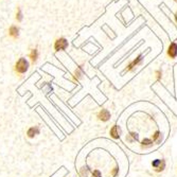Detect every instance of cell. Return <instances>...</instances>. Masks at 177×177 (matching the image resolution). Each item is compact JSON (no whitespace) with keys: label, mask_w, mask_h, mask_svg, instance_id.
I'll return each mask as SVG.
<instances>
[{"label":"cell","mask_w":177,"mask_h":177,"mask_svg":"<svg viewBox=\"0 0 177 177\" xmlns=\"http://www.w3.org/2000/svg\"><path fill=\"white\" fill-rule=\"evenodd\" d=\"M98 119L102 122H106L110 119V112L108 111V109H102L100 112L98 114Z\"/></svg>","instance_id":"obj_8"},{"label":"cell","mask_w":177,"mask_h":177,"mask_svg":"<svg viewBox=\"0 0 177 177\" xmlns=\"http://www.w3.org/2000/svg\"><path fill=\"white\" fill-rule=\"evenodd\" d=\"M160 138H161V135H160V132H156L155 135L153 136V141L155 142H160Z\"/></svg>","instance_id":"obj_13"},{"label":"cell","mask_w":177,"mask_h":177,"mask_svg":"<svg viewBox=\"0 0 177 177\" xmlns=\"http://www.w3.org/2000/svg\"><path fill=\"white\" fill-rule=\"evenodd\" d=\"M82 77H83V69L81 67L77 68L74 72H73V74H72L73 80H74V81H79Z\"/></svg>","instance_id":"obj_12"},{"label":"cell","mask_w":177,"mask_h":177,"mask_svg":"<svg viewBox=\"0 0 177 177\" xmlns=\"http://www.w3.org/2000/svg\"><path fill=\"white\" fill-rule=\"evenodd\" d=\"M80 174H81L82 176H87L88 175V169L87 168H82L81 170H80Z\"/></svg>","instance_id":"obj_14"},{"label":"cell","mask_w":177,"mask_h":177,"mask_svg":"<svg viewBox=\"0 0 177 177\" xmlns=\"http://www.w3.org/2000/svg\"><path fill=\"white\" fill-rule=\"evenodd\" d=\"M92 177H101V173L99 171H95V172H93Z\"/></svg>","instance_id":"obj_17"},{"label":"cell","mask_w":177,"mask_h":177,"mask_svg":"<svg viewBox=\"0 0 177 177\" xmlns=\"http://www.w3.org/2000/svg\"><path fill=\"white\" fill-rule=\"evenodd\" d=\"M120 133H121V130H120V128H119V126L114 125L111 127V130H110L109 134H110V136L114 138V139H118V138L120 137Z\"/></svg>","instance_id":"obj_9"},{"label":"cell","mask_w":177,"mask_h":177,"mask_svg":"<svg viewBox=\"0 0 177 177\" xmlns=\"http://www.w3.org/2000/svg\"><path fill=\"white\" fill-rule=\"evenodd\" d=\"M38 133H40V128H38L37 126H34V127H31L28 130L27 135L29 138H34L36 135H38Z\"/></svg>","instance_id":"obj_11"},{"label":"cell","mask_w":177,"mask_h":177,"mask_svg":"<svg viewBox=\"0 0 177 177\" xmlns=\"http://www.w3.org/2000/svg\"><path fill=\"white\" fill-rule=\"evenodd\" d=\"M118 172H119V169H118V168H115V169L112 170V172H111V175H112V176H116L117 174H118Z\"/></svg>","instance_id":"obj_16"},{"label":"cell","mask_w":177,"mask_h":177,"mask_svg":"<svg viewBox=\"0 0 177 177\" xmlns=\"http://www.w3.org/2000/svg\"><path fill=\"white\" fill-rule=\"evenodd\" d=\"M8 33H9V36H10L11 38H13V40H17V38L19 37V35H20V30L17 26L12 24V26L9 28Z\"/></svg>","instance_id":"obj_6"},{"label":"cell","mask_w":177,"mask_h":177,"mask_svg":"<svg viewBox=\"0 0 177 177\" xmlns=\"http://www.w3.org/2000/svg\"><path fill=\"white\" fill-rule=\"evenodd\" d=\"M142 61H143V54L138 55V56L134 59V61L130 62V63L128 64V66H127V68L125 69V71H126V72H130V71L135 70V69H136L138 66L141 65Z\"/></svg>","instance_id":"obj_3"},{"label":"cell","mask_w":177,"mask_h":177,"mask_svg":"<svg viewBox=\"0 0 177 177\" xmlns=\"http://www.w3.org/2000/svg\"><path fill=\"white\" fill-rule=\"evenodd\" d=\"M155 74H156V77H157L158 80H161V77H162V71L161 70H157L155 72Z\"/></svg>","instance_id":"obj_15"},{"label":"cell","mask_w":177,"mask_h":177,"mask_svg":"<svg viewBox=\"0 0 177 177\" xmlns=\"http://www.w3.org/2000/svg\"><path fill=\"white\" fill-rule=\"evenodd\" d=\"M152 167L154 168V171L159 173V172H162L165 168V161L164 159H155L153 162H152Z\"/></svg>","instance_id":"obj_5"},{"label":"cell","mask_w":177,"mask_h":177,"mask_svg":"<svg viewBox=\"0 0 177 177\" xmlns=\"http://www.w3.org/2000/svg\"><path fill=\"white\" fill-rule=\"evenodd\" d=\"M174 19H175V22L177 24V12L174 14Z\"/></svg>","instance_id":"obj_18"},{"label":"cell","mask_w":177,"mask_h":177,"mask_svg":"<svg viewBox=\"0 0 177 177\" xmlns=\"http://www.w3.org/2000/svg\"><path fill=\"white\" fill-rule=\"evenodd\" d=\"M69 47V43L68 40L65 37H58L54 40L53 43V49L55 52H59V51H65L67 50Z\"/></svg>","instance_id":"obj_2"},{"label":"cell","mask_w":177,"mask_h":177,"mask_svg":"<svg viewBox=\"0 0 177 177\" xmlns=\"http://www.w3.org/2000/svg\"><path fill=\"white\" fill-rule=\"evenodd\" d=\"M167 55L171 59H174L177 57V41H172L168 46L167 49Z\"/></svg>","instance_id":"obj_4"},{"label":"cell","mask_w":177,"mask_h":177,"mask_svg":"<svg viewBox=\"0 0 177 177\" xmlns=\"http://www.w3.org/2000/svg\"><path fill=\"white\" fill-rule=\"evenodd\" d=\"M29 58L31 61L32 64H36L40 58V51H38L37 48H33V49L30 50L29 52Z\"/></svg>","instance_id":"obj_7"},{"label":"cell","mask_w":177,"mask_h":177,"mask_svg":"<svg viewBox=\"0 0 177 177\" xmlns=\"http://www.w3.org/2000/svg\"><path fill=\"white\" fill-rule=\"evenodd\" d=\"M30 68V63L26 57H19V58L16 61L15 65H14V71H15L16 74L22 75L24 73H27V71Z\"/></svg>","instance_id":"obj_1"},{"label":"cell","mask_w":177,"mask_h":177,"mask_svg":"<svg viewBox=\"0 0 177 177\" xmlns=\"http://www.w3.org/2000/svg\"><path fill=\"white\" fill-rule=\"evenodd\" d=\"M15 19L17 22H22V20H24V13H22V10L20 6H17V9H16Z\"/></svg>","instance_id":"obj_10"},{"label":"cell","mask_w":177,"mask_h":177,"mask_svg":"<svg viewBox=\"0 0 177 177\" xmlns=\"http://www.w3.org/2000/svg\"><path fill=\"white\" fill-rule=\"evenodd\" d=\"M176 1H177V0H176Z\"/></svg>","instance_id":"obj_19"}]
</instances>
